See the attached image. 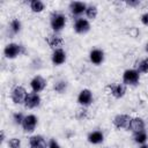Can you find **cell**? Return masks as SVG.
Segmentation results:
<instances>
[{
	"instance_id": "6da1fadb",
	"label": "cell",
	"mask_w": 148,
	"mask_h": 148,
	"mask_svg": "<svg viewBox=\"0 0 148 148\" xmlns=\"http://www.w3.org/2000/svg\"><path fill=\"white\" fill-rule=\"evenodd\" d=\"M66 16L64 13L61 12H52L51 15H50V27L52 29V32H57L59 34L66 25Z\"/></svg>"
},
{
	"instance_id": "7a4b0ae2",
	"label": "cell",
	"mask_w": 148,
	"mask_h": 148,
	"mask_svg": "<svg viewBox=\"0 0 148 148\" xmlns=\"http://www.w3.org/2000/svg\"><path fill=\"white\" fill-rule=\"evenodd\" d=\"M25 46L18 43H8L3 49V56L7 59H15L21 54H25Z\"/></svg>"
},
{
	"instance_id": "3957f363",
	"label": "cell",
	"mask_w": 148,
	"mask_h": 148,
	"mask_svg": "<svg viewBox=\"0 0 148 148\" xmlns=\"http://www.w3.org/2000/svg\"><path fill=\"white\" fill-rule=\"evenodd\" d=\"M140 82V73L135 68H128L123 73V83L127 86H138Z\"/></svg>"
},
{
	"instance_id": "277c9868",
	"label": "cell",
	"mask_w": 148,
	"mask_h": 148,
	"mask_svg": "<svg viewBox=\"0 0 148 148\" xmlns=\"http://www.w3.org/2000/svg\"><path fill=\"white\" fill-rule=\"evenodd\" d=\"M27 90L22 86H15L10 90V99L14 104H24V101L27 98Z\"/></svg>"
},
{
	"instance_id": "5b68a950",
	"label": "cell",
	"mask_w": 148,
	"mask_h": 148,
	"mask_svg": "<svg viewBox=\"0 0 148 148\" xmlns=\"http://www.w3.org/2000/svg\"><path fill=\"white\" fill-rule=\"evenodd\" d=\"M132 117L130 114L126 113H119L117 116H114L112 124L117 130H127L130 128V124H131Z\"/></svg>"
},
{
	"instance_id": "8992f818",
	"label": "cell",
	"mask_w": 148,
	"mask_h": 148,
	"mask_svg": "<svg viewBox=\"0 0 148 148\" xmlns=\"http://www.w3.org/2000/svg\"><path fill=\"white\" fill-rule=\"evenodd\" d=\"M87 6H88V3L82 2V1H72L68 5V9L73 17L79 18V17H81V15H83L86 13Z\"/></svg>"
},
{
	"instance_id": "52a82bcc",
	"label": "cell",
	"mask_w": 148,
	"mask_h": 148,
	"mask_svg": "<svg viewBox=\"0 0 148 148\" xmlns=\"http://www.w3.org/2000/svg\"><path fill=\"white\" fill-rule=\"evenodd\" d=\"M109 89V92L114 97V98H123L125 95H126V91H127V87L121 82H113V83H110L108 84L106 87Z\"/></svg>"
},
{
	"instance_id": "ba28073f",
	"label": "cell",
	"mask_w": 148,
	"mask_h": 148,
	"mask_svg": "<svg viewBox=\"0 0 148 148\" xmlns=\"http://www.w3.org/2000/svg\"><path fill=\"white\" fill-rule=\"evenodd\" d=\"M45 42H46V44L49 45V47L52 49V50L61 49L62 45H64V43H65L64 38H62L59 34H57V32H51V34H49V35L45 37Z\"/></svg>"
},
{
	"instance_id": "9c48e42d",
	"label": "cell",
	"mask_w": 148,
	"mask_h": 148,
	"mask_svg": "<svg viewBox=\"0 0 148 148\" xmlns=\"http://www.w3.org/2000/svg\"><path fill=\"white\" fill-rule=\"evenodd\" d=\"M37 124H38V118L35 116V114H25L24 117V120L22 123V130L25 132V133H32L36 127H37Z\"/></svg>"
},
{
	"instance_id": "30bf717a",
	"label": "cell",
	"mask_w": 148,
	"mask_h": 148,
	"mask_svg": "<svg viewBox=\"0 0 148 148\" xmlns=\"http://www.w3.org/2000/svg\"><path fill=\"white\" fill-rule=\"evenodd\" d=\"M73 29H74V31H75L76 34H79V35L87 34V32L90 30V22H89V20L83 18V17L75 18L74 24H73Z\"/></svg>"
},
{
	"instance_id": "8fae6325",
	"label": "cell",
	"mask_w": 148,
	"mask_h": 148,
	"mask_svg": "<svg viewBox=\"0 0 148 148\" xmlns=\"http://www.w3.org/2000/svg\"><path fill=\"white\" fill-rule=\"evenodd\" d=\"M92 101H94V95L90 89H87V88L82 89L77 95V103L80 104V106L87 108L92 103Z\"/></svg>"
},
{
	"instance_id": "7c38bea8",
	"label": "cell",
	"mask_w": 148,
	"mask_h": 148,
	"mask_svg": "<svg viewBox=\"0 0 148 148\" xmlns=\"http://www.w3.org/2000/svg\"><path fill=\"white\" fill-rule=\"evenodd\" d=\"M40 103H42V98H40L39 94L31 91V92H28L23 105L27 109H36V108H38L40 105Z\"/></svg>"
},
{
	"instance_id": "4fadbf2b",
	"label": "cell",
	"mask_w": 148,
	"mask_h": 148,
	"mask_svg": "<svg viewBox=\"0 0 148 148\" xmlns=\"http://www.w3.org/2000/svg\"><path fill=\"white\" fill-rule=\"evenodd\" d=\"M46 84H47L46 83V80L42 75H35L31 79V81H30V88H31V90L34 92H38V94L45 89Z\"/></svg>"
},
{
	"instance_id": "5bb4252c",
	"label": "cell",
	"mask_w": 148,
	"mask_h": 148,
	"mask_svg": "<svg viewBox=\"0 0 148 148\" xmlns=\"http://www.w3.org/2000/svg\"><path fill=\"white\" fill-rule=\"evenodd\" d=\"M49 141L40 134H35L29 138V148H47Z\"/></svg>"
},
{
	"instance_id": "9a60e30c",
	"label": "cell",
	"mask_w": 148,
	"mask_h": 148,
	"mask_svg": "<svg viewBox=\"0 0 148 148\" xmlns=\"http://www.w3.org/2000/svg\"><path fill=\"white\" fill-rule=\"evenodd\" d=\"M104 58H105V56H104V51L102 49L95 47V49H91L89 52V60H90V62H92L96 66L101 65L104 61Z\"/></svg>"
},
{
	"instance_id": "2e32d148",
	"label": "cell",
	"mask_w": 148,
	"mask_h": 148,
	"mask_svg": "<svg viewBox=\"0 0 148 148\" xmlns=\"http://www.w3.org/2000/svg\"><path fill=\"white\" fill-rule=\"evenodd\" d=\"M66 52L65 50L61 47V49H57V50H53L52 51V54H51V61L54 66H60L62 65L65 61H66Z\"/></svg>"
},
{
	"instance_id": "e0dca14e",
	"label": "cell",
	"mask_w": 148,
	"mask_h": 148,
	"mask_svg": "<svg viewBox=\"0 0 148 148\" xmlns=\"http://www.w3.org/2000/svg\"><path fill=\"white\" fill-rule=\"evenodd\" d=\"M145 126H146L145 120L141 117H134L131 120L128 131H131L132 133H136V132H140V131H145Z\"/></svg>"
},
{
	"instance_id": "ac0fdd59",
	"label": "cell",
	"mask_w": 148,
	"mask_h": 148,
	"mask_svg": "<svg viewBox=\"0 0 148 148\" xmlns=\"http://www.w3.org/2000/svg\"><path fill=\"white\" fill-rule=\"evenodd\" d=\"M87 140L91 145H99V143H102L104 141V134H103L102 131H98V130L91 131V132L88 133Z\"/></svg>"
},
{
	"instance_id": "d6986e66",
	"label": "cell",
	"mask_w": 148,
	"mask_h": 148,
	"mask_svg": "<svg viewBox=\"0 0 148 148\" xmlns=\"http://www.w3.org/2000/svg\"><path fill=\"white\" fill-rule=\"evenodd\" d=\"M134 68L140 74H148V57H146V58L140 59L139 61H136Z\"/></svg>"
},
{
	"instance_id": "ffe728a7",
	"label": "cell",
	"mask_w": 148,
	"mask_h": 148,
	"mask_svg": "<svg viewBox=\"0 0 148 148\" xmlns=\"http://www.w3.org/2000/svg\"><path fill=\"white\" fill-rule=\"evenodd\" d=\"M29 7L32 13H42L45 9V3L42 0H31L29 1Z\"/></svg>"
},
{
	"instance_id": "44dd1931",
	"label": "cell",
	"mask_w": 148,
	"mask_h": 148,
	"mask_svg": "<svg viewBox=\"0 0 148 148\" xmlns=\"http://www.w3.org/2000/svg\"><path fill=\"white\" fill-rule=\"evenodd\" d=\"M97 14H98L97 6L96 5H92V3H88L87 9H86V13H84L87 20H95L97 17Z\"/></svg>"
},
{
	"instance_id": "7402d4cb",
	"label": "cell",
	"mask_w": 148,
	"mask_h": 148,
	"mask_svg": "<svg viewBox=\"0 0 148 148\" xmlns=\"http://www.w3.org/2000/svg\"><path fill=\"white\" fill-rule=\"evenodd\" d=\"M133 140L135 143L138 145H145L146 141L148 140V135H147V132L146 131H140V132H136V133H133Z\"/></svg>"
},
{
	"instance_id": "603a6c76",
	"label": "cell",
	"mask_w": 148,
	"mask_h": 148,
	"mask_svg": "<svg viewBox=\"0 0 148 148\" xmlns=\"http://www.w3.org/2000/svg\"><path fill=\"white\" fill-rule=\"evenodd\" d=\"M67 86H68L67 81H65V80H58V81H56L53 83V90L56 92H58V94H64L67 90Z\"/></svg>"
},
{
	"instance_id": "cb8c5ba5",
	"label": "cell",
	"mask_w": 148,
	"mask_h": 148,
	"mask_svg": "<svg viewBox=\"0 0 148 148\" xmlns=\"http://www.w3.org/2000/svg\"><path fill=\"white\" fill-rule=\"evenodd\" d=\"M21 28H22V23L18 18H13L9 22V30L12 31L13 35H17L21 31Z\"/></svg>"
},
{
	"instance_id": "d4e9b609",
	"label": "cell",
	"mask_w": 148,
	"mask_h": 148,
	"mask_svg": "<svg viewBox=\"0 0 148 148\" xmlns=\"http://www.w3.org/2000/svg\"><path fill=\"white\" fill-rule=\"evenodd\" d=\"M75 118L77 120H86V119H88L89 118V111H88V109L84 108V106L77 108L76 111H75Z\"/></svg>"
},
{
	"instance_id": "484cf974",
	"label": "cell",
	"mask_w": 148,
	"mask_h": 148,
	"mask_svg": "<svg viewBox=\"0 0 148 148\" xmlns=\"http://www.w3.org/2000/svg\"><path fill=\"white\" fill-rule=\"evenodd\" d=\"M8 148H21V140L18 138H10L7 141Z\"/></svg>"
},
{
	"instance_id": "4316f807",
	"label": "cell",
	"mask_w": 148,
	"mask_h": 148,
	"mask_svg": "<svg viewBox=\"0 0 148 148\" xmlns=\"http://www.w3.org/2000/svg\"><path fill=\"white\" fill-rule=\"evenodd\" d=\"M24 114L22 112H14L13 113V121L16 124V125H22L23 120H24Z\"/></svg>"
},
{
	"instance_id": "83f0119b",
	"label": "cell",
	"mask_w": 148,
	"mask_h": 148,
	"mask_svg": "<svg viewBox=\"0 0 148 148\" xmlns=\"http://www.w3.org/2000/svg\"><path fill=\"white\" fill-rule=\"evenodd\" d=\"M125 5L128 7H132V8H136V7L141 6V1L140 0H126Z\"/></svg>"
},
{
	"instance_id": "f1b7e54d",
	"label": "cell",
	"mask_w": 148,
	"mask_h": 148,
	"mask_svg": "<svg viewBox=\"0 0 148 148\" xmlns=\"http://www.w3.org/2000/svg\"><path fill=\"white\" fill-rule=\"evenodd\" d=\"M47 148H61L60 145L58 143V141L56 139H50L49 140V147Z\"/></svg>"
},
{
	"instance_id": "f546056e",
	"label": "cell",
	"mask_w": 148,
	"mask_h": 148,
	"mask_svg": "<svg viewBox=\"0 0 148 148\" xmlns=\"http://www.w3.org/2000/svg\"><path fill=\"white\" fill-rule=\"evenodd\" d=\"M140 20H141V23H142L143 25L148 27V12H145V13L141 15Z\"/></svg>"
},
{
	"instance_id": "4dcf8cb0",
	"label": "cell",
	"mask_w": 148,
	"mask_h": 148,
	"mask_svg": "<svg viewBox=\"0 0 148 148\" xmlns=\"http://www.w3.org/2000/svg\"><path fill=\"white\" fill-rule=\"evenodd\" d=\"M5 140H6L5 132H3V131H1V132H0V142H1V143H3V142H5Z\"/></svg>"
},
{
	"instance_id": "1f68e13d",
	"label": "cell",
	"mask_w": 148,
	"mask_h": 148,
	"mask_svg": "<svg viewBox=\"0 0 148 148\" xmlns=\"http://www.w3.org/2000/svg\"><path fill=\"white\" fill-rule=\"evenodd\" d=\"M145 51H146V52L148 53V42H147V43L145 44Z\"/></svg>"
},
{
	"instance_id": "d6a6232c",
	"label": "cell",
	"mask_w": 148,
	"mask_h": 148,
	"mask_svg": "<svg viewBox=\"0 0 148 148\" xmlns=\"http://www.w3.org/2000/svg\"><path fill=\"white\" fill-rule=\"evenodd\" d=\"M139 148H148V145H146V143H145V145H141Z\"/></svg>"
},
{
	"instance_id": "836d02e7",
	"label": "cell",
	"mask_w": 148,
	"mask_h": 148,
	"mask_svg": "<svg viewBox=\"0 0 148 148\" xmlns=\"http://www.w3.org/2000/svg\"><path fill=\"white\" fill-rule=\"evenodd\" d=\"M105 148H108V147H105Z\"/></svg>"
}]
</instances>
